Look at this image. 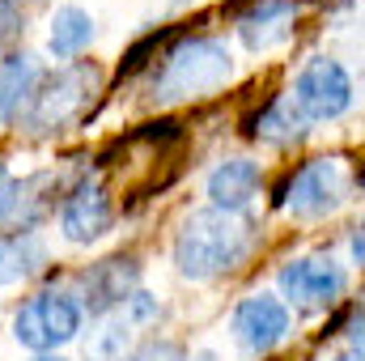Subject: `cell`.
Listing matches in <instances>:
<instances>
[{
  "label": "cell",
  "instance_id": "6da1fadb",
  "mask_svg": "<svg viewBox=\"0 0 365 361\" xmlns=\"http://www.w3.org/2000/svg\"><path fill=\"white\" fill-rule=\"evenodd\" d=\"M255 247V230L238 213L200 208L175 234V268L182 280H212L234 272Z\"/></svg>",
  "mask_w": 365,
  "mask_h": 361
},
{
  "label": "cell",
  "instance_id": "7a4b0ae2",
  "mask_svg": "<svg viewBox=\"0 0 365 361\" xmlns=\"http://www.w3.org/2000/svg\"><path fill=\"white\" fill-rule=\"evenodd\" d=\"M234 77V56L221 39L195 34L175 43L162 56V68L153 77V98L158 102H187V98H204V93L221 90Z\"/></svg>",
  "mask_w": 365,
  "mask_h": 361
},
{
  "label": "cell",
  "instance_id": "3957f363",
  "mask_svg": "<svg viewBox=\"0 0 365 361\" xmlns=\"http://www.w3.org/2000/svg\"><path fill=\"white\" fill-rule=\"evenodd\" d=\"M98 90H102V68L98 64H90V60L68 64V68L51 73L47 81H38L30 90L26 106L17 111V119H21V128L30 136H51V132L68 128L98 98Z\"/></svg>",
  "mask_w": 365,
  "mask_h": 361
},
{
  "label": "cell",
  "instance_id": "277c9868",
  "mask_svg": "<svg viewBox=\"0 0 365 361\" xmlns=\"http://www.w3.org/2000/svg\"><path fill=\"white\" fill-rule=\"evenodd\" d=\"M81 298L77 293H64V289H43L34 298H26L13 315V340L21 349H34V353H51L68 340L81 336Z\"/></svg>",
  "mask_w": 365,
  "mask_h": 361
},
{
  "label": "cell",
  "instance_id": "5b68a950",
  "mask_svg": "<svg viewBox=\"0 0 365 361\" xmlns=\"http://www.w3.org/2000/svg\"><path fill=\"white\" fill-rule=\"evenodd\" d=\"M349 187H353V175H349V162L344 158H310L302 162L284 191H280V204L297 217V221H319V217H331L344 200H349Z\"/></svg>",
  "mask_w": 365,
  "mask_h": 361
},
{
  "label": "cell",
  "instance_id": "8992f818",
  "mask_svg": "<svg viewBox=\"0 0 365 361\" xmlns=\"http://www.w3.org/2000/svg\"><path fill=\"white\" fill-rule=\"evenodd\" d=\"M289 98L310 123H331L353 106V77L336 56H310L297 68Z\"/></svg>",
  "mask_w": 365,
  "mask_h": 361
},
{
  "label": "cell",
  "instance_id": "52a82bcc",
  "mask_svg": "<svg viewBox=\"0 0 365 361\" xmlns=\"http://www.w3.org/2000/svg\"><path fill=\"white\" fill-rule=\"evenodd\" d=\"M276 289L284 306L297 310H323L331 302H340V293L349 289V272L331 251H314V255H297L276 272Z\"/></svg>",
  "mask_w": 365,
  "mask_h": 361
},
{
  "label": "cell",
  "instance_id": "ba28073f",
  "mask_svg": "<svg viewBox=\"0 0 365 361\" xmlns=\"http://www.w3.org/2000/svg\"><path fill=\"white\" fill-rule=\"evenodd\" d=\"M149 319H158V298L145 293V289H136L123 306H115V310H106V315L93 319V327L81 340L86 361H123V353L132 349V332L140 323H149Z\"/></svg>",
  "mask_w": 365,
  "mask_h": 361
},
{
  "label": "cell",
  "instance_id": "9c48e42d",
  "mask_svg": "<svg viewBox=\"0 0 365 361\" xmlns=\"http://www.w3.org/2000/svg\"><path fill=\"white\" fill-rule=\"evenodd\" d=\"M230 332H234V340H238L247 353L259 357V353H272L276 345L289 340L293 315H289V306H284L276 293H251V298H242V302L234 306Z\"/></svg>",
  "mask_w": 365,
  "mask_h": 361
},
{
  "label": "cell",
  "instance_id": "30bf717a",
  "mask_svg": "<svg viewBox=\"0 0 365 361\" xmlns=\"http://www.w3.org/2000/svg\"><path fill=\"white\" fill-rule=\"evenodd\" d=\"M136 280H140V264L136 255H110V260H98L86 276H81V310H90L93 319L123 306L132 293H136Z\"/></svg>",
  "mask_w": 365,
  "mask_h": 361
},
{
  "label": "cell",
  "instance_id": "8fae6325",
  "mask_svg": "<svg viewBox=\"0 0 365 361\" xmlns=\"http://www.w3.org/2000/svg\"><path fill=\"white\" fill-rule=\"evenodd\" d=\"M110 230V195L102 183H77L60 204V234L68 243H93Z\"/></svg>",
  "mask_w": 365,
  "mask_h": 361
},
{
  "label": "cell",
  "instance_id": "7c38bea8",
  "mask_svg": "<svg viewBox=\"0 0 365 361\" xmlns=\"http://www.w3.org/2000/svg\"><path fill=\"white\" fill-rule=\"evenodd\" d=\"M259 183H264L259 162H251V158H225V162H217V171L204 183L208 208H221V213H238L242 217V208L259 195Z\"/></svg>",
  "mask_w": 365,
  "mask_h": 361
},
{
  "label": "cell",
  "instance_id": "4fadbf2b",
  "mask_svg": "<svg viewBox=\"0 0 365 361\" xmlns=\"http://www.w3.org/2000/svg\"><path fill=\"white\" fill-rule=\"evenodd\" d=\"M51 175H30V179H13V171L0 162V225H13V230H30L38 221V213L47 208V191Z\"/></svg>",
  "mask_w": 365,
  "mask_h": 361
},
{
  "label": "cell",
  "instance_id": "5bb4252c",
  "mask_svg": "<svg viewBox=\"0 0 365 361\" xmlns=\"http://www.w3.org/2000/svg\"><path fill=\"white\" fill-rule=\"evenodd\" d=\"M293 17H297V4L293 0H255L242 17H238V34L251 51H268L272 43L289 39L293 30Z\"/></svg>",
  "mask_w": 365,
  "mask_h": 361
},
{
  "label": "cell",
  "instance_id": "9a60e30c",
  "mask_svg": "<svg viewBox=\"0 0 365 361\" xmlns=\"http://www.w3.org/2000/svg\"><path fill=\"white\" fill-rule=\"evenodd\" d=\"M306 132H310V119L293 106L289 93L272 98V102L251 119V136H255V141H268V145H302Z\"/></svg>",
  "mask_w": 365,
  "mask_h": 361
},
{
  "label": "cell",
  "instance_id": "2e32d148",
  "mask_svg": "<svg viewBox=\"0 0 365 361\" xmlns=\"http://www.w3.org/2000/svg\"><path fill=\"white\" fill-rule=\"evenodd\" d=\"M47 264V247L34 230L0 234V285H17Z\"/></svg>",
  "mask_w": 365,
  "mask_h": 361
},
{
  "label": "cell",
  "instance_id": "e0dca14e",
  "mask_svg": "<svg viewBox=\"0 0 365 361\" xmlns=\"http://www.w3.org/2000/svg\"><path fill=\"white\" fill-rule=\"evenodd\" d=\"M90 39H93V17L86 13V9H77V4L56 9L51 30H47V47H51V56L73 60V56H81V51L90 47Z\"/></svg>",
  "mask_w": 365,
  "mask_h": 361
},
{
  "label": "cell",
  "instance_id": "ac0fdd59",
  "mask_svg": "<svg viewBox=\"0 0 365 361\" xmlns=\"http://www.w3.org/2000/svg\"><path fill=\"white\" fill-rule=\"evenodd\" d=\"M38 86V64H34V56H9V60H0V123H9L21 106H26V98L30 90Z\"/></svg>",
  "mask_w": 365,
  "mask_h": 361
},
{
  "label": "cell",
  "instance_id": "d6986e66",
  "mask_svg": "<svg viewBox=\"0 0 365 361\" xmlns=\"http://www.w3.org/2000/svg\"><path fill=\"white\" fill-rule=\"evenodd\" d=\"M123 361H187V357H182V349L175 340H149V345H140L136 353H128Z\"/></svg>",
  "mask_w": 365,
  "mask_h": 361
},
{
  "label": "cell",
  "instance_id": "ffe728a7",
  "mask_svg": "<svg viewBox=\"0 0 365 361\" xmlns=\"http://www.w3.org/2000/svg\"><path fill=\"white\" fill-rule=\"evenodd\" d=\"M21 30V13H17V0H0V43L13 39Z\"/></svg>",
  "mask_w": 365,
  "mask_h": 361
},
{
  "label": "cell",
  "instance_id": "44dd1931",
  "mask_svg": "<svg viewBox=\"0 0 365 361\" xmlns=\"http://www.w3.org/2000/svg\"><path fill=\"white\" fill-rule=\"evenodd\" d=\"M349 255H353L357 268H365V221L353 225V234H349Z\"/></svg>",
  "mask_w": 365,
  "mask_h": 361
},
{
  "label": "cell",
  "instance_id": "7402d4cb",
  "mask_svg": "<svg viewBox=\"0 0 365 361\" xmlns=\"http://www.w3.org/2000/svg\"><path fill=\"white\" fill-rule=\"evenodd\" d=\"M331 361H365V349H344V353H336Z\"/></svg>",
  "mask_w": 365,
  "mask_h": 361
},
{
  "label": "cell",
  "instance_id": "603a6c76",
  "mask_svg": "<svg viewBox=\"0 0 365 361\" xmlns=\"http://www.w3.org/2000/svg\"><path fill=\"white\" fill-rule=\"evenodd\" d=\"M30 361H64V357H51V353H38V357H30Z\"/></svg>",
  "mask_w": 365,
  "mask_h": 361
},
{
  "label": "cell",
  "instance_id": "cb8c5ba5",
  "mask_svg": "<svg viewBox=\"0 0 365 361\" xmlns=\"http://www.w3.org/2000/svg\"><path fill=\"white\" fill-rule=\"evenodd\" d=\"M191 361H217V357H212V353H195Z\"/></svg>",
  "mask_w": 365,
  "mask_h": 361
},
{
  "label": "cell",
  "instance_id": "d4e9b609",
  "mask_svg": "<svg viewBox=\"0 0 365 361\" xmlns=\"http://www.w3.org/2000/svg\"><path fill=\"white\" fill-rule=\"evenodd\" d=\"M179 4H187V0H179Z\"/></svg>",
  "mask_w": 365,
  "mask_h": 361
}]
</instances>
